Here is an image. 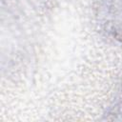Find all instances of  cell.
<instances>
[{
  "instance_id": "1",
  "label": "cell",
  "mask_w": 122,
  "mask_h": 122,
  "mask_svg": "<svg viewBox=\"0 0 122 122\" xmlns=\"http://www.w3.org/2000/svg\"><path fill=\"white\" fill-rule=\"evenodd\" d=\"M95 19L106 38L122 45V0H97Z\"/></svg>"
},
{
  "instance_id": "2",
  "label": "cell",
  "mask_w": 122,
  "mask_h": 122,
  "mask_svg": "<svg viewBox=\"0 0 122 122\" xmlns=\"http://www.w3.org/2000/svg\"><path fill=\"white\" fill-rule=\"evenodd\" d=\"M105 120H122V93L109 106L104 112Z\"/></svg>"
}]
</instances>
